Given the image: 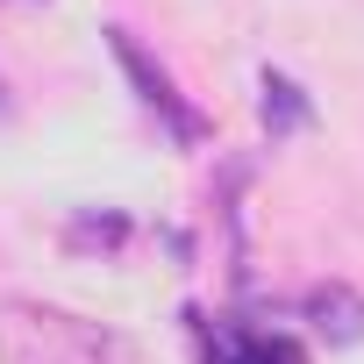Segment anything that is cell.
Wrapping results in <instances>:
<instances>
[{
	"mask_svg": "<svg viewBox=\"0 0 364 364\" xmlns=\"http://www.w3.org/2000/svg\"><path fill=\"white\" fill-rule=\"evenodd\" d=\"M0 364H136V343L43 300H0Z\"/></svg>",
	"mask_w": 364,
	"mask_h": 364,
	"instance_id": "6da1fadb",
	"label": "cell"
},
{
	"mask_svg": "<svg viewBox=\"0 0 364 364\" xmlns=\"http://www.w3.org/2000/svg\"><path fill=\"white\" fill-rule=\"evenodd\" d=\"M65 243H72V250H86V243H107V250H114V243H129V222H122V215H79Z\"/></svg>",
	"mask_w": 364,
	"mask_h": 364,
	"instance_id": "8992f818",
	"label": "cell"
},
{
	"mask_svg": "<svg viewBox=\"0 0 364 364\" xmlns=\"http://www.w3.org/2000/svg\"><path fill=\"white\" fill-rule=\"evenodd\" d=\"M300 314H307L314 336H328V343H364V293H350L343 279L314 286V293L300 300Z\"/></svg>",
	"mask_w": 364,
	"mask_h": 364,
	"instance_id": "277c9868",
	"label": "cell"
},
{
	"mask_svg": "<svg viewBox=\"0 0 364 364\" xmlns=\"http://www.w3.org/2000/svg\"><path fill=\"white\" fill-rule=\"evenodd\" d=\"M107 50H114V65L129 72L136 100L164 122V136H171V143H186V150H193V143H208V114L171 86V72H164V65H150V58H143V43H136L129 29H107Z\"/></svg>",
	"mask_w": 364,
	"mask_h": 364,
	"instance_id": "7a4b0ae2",
	"label": "cell"
},
{
	"mask_svg": "<svg viewBox=\"0 0 364 364\" xmlns=\"http://www.w3.org/2000/svg\"><path fill=\"white\" fill-rule=\"evenodd\" d=\"M200 336H208V364H307L300 343L279 336V328H250V321L208 328V321H200Z\"/></svg>",
	"mask_w": 364,
	"mask_h": 364,
	"instance_id": "3957f363",
	"label": "cell"
},
{
	"mask_svg": "<svg viewBox=\"0 0 364 364\" xmlns=\"http://www.w3.org/2000/svg\"><path fill=\"white\" fill-rule=\"evenodd\" d=\"M257 93H264L257 107H264V129H272V143H279V136H300V129L314 122V100H307V93H300L286 72H264V79H257Z\"/></svg>",
	"mask_w": 364,
	"mask_h": 364,
	"instance_id": "5b68a950",
	"label": "cell"
}]
</instances>
